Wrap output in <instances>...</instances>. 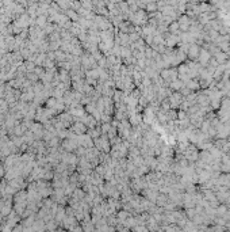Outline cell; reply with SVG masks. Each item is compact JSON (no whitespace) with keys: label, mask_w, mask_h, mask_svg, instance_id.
Instances as JSON below:
<instances>
[{"label":"cell","mask_w":230,"mask_h":232,"mask_svg":"<svg viewBox=\"0 0 230 232\" xmlns=\"http://www.w3.org/2000/svg\"><path fill=\"white\" fill-rule=\"evenodd\" d=\"M37 23L40 24V26H44V24H45V18L40 16V18H38V20H37Z\"/></svg>","instance_id":"obj_1"}]
</instances>
